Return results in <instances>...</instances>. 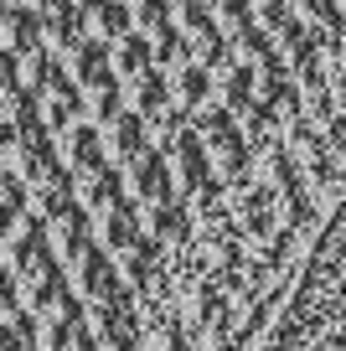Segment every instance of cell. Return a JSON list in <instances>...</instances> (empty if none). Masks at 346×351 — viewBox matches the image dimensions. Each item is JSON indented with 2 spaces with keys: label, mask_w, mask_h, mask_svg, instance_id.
I'll list each match as a JSON object with an SVG mask.
<instances>
[{
  "label": "cell",
  "mask_w": 346,
  "mask_h": 351,
  "mask_svg": "<svg viewBox=\"0 0 346 351\" xmlns=\"http://www.w3.org/2000/svg\"><path fill=\"white\" fill-rule=\"evenodd\" d=\"M346 197V0H0V351H249Z\"/></svg>",
  "instance_id": "obj_1"
}]
</instances>
